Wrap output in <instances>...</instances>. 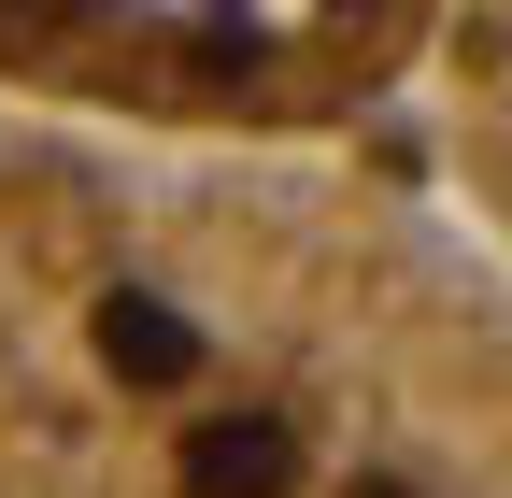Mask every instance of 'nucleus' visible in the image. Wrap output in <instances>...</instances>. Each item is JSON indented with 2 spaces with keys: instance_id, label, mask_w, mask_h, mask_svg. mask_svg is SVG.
<instances>
[{
  "instance_id": "2",
  "label": "nucleus",
  "mask_w": 512,
  "mask_h": 498,
  "mask_svg": "<svg viewBox=\"0 0 512 498\" xmlns=\"http://www.w3.org/2000/svg\"><path fill=\"white\" fill-rule=\"evenodd\" d=\"M456 0H0V100L128 143H356Z\"/></svg>"
},
{
  "instance_id": "3",
  "label": "nucleus",
  "mask_w": 512,
  "mask_h": 498,
  "mask_svg": "<svg viewBox=\"0 0 512 498\" xmlns=\"http://www.w3.org/2000/svg\"><path fill=\"white\" fill-rule=\"evenodd\" d=\"M441 171L512 242V0H456L441 29Z\"/></svg>"
},
{
  "instance_id": "1",
  "label": "nucleus",
  "mask_w": 512,
  "mask_h": 498,
  "mask_svg": "<svg viewBox=\"0 0 512 498\" xmlns=\"http://www.w3.org/2000/svg\"><path fill=\"white\" fill-rule=\"evenodd\" d=\"M0 498H512V242L342 143L29 114Z\"/></svg>"
}]
</instances>
